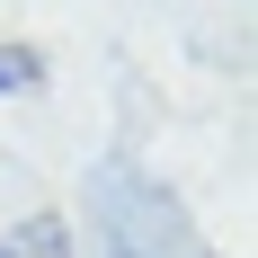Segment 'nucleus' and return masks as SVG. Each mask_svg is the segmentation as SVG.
Wrapping results in <instances>:
<instances>
[{"instance_id": "obj_1", "label": "nucleus", "mask_w": 258, "mask_h": 258, "mask_svg": "<svg viewBox=\"0 0 258 258\" xmlns=\"http://www.w3.org/2000/svg\"><path fill=\"white\" fill-rule=\"evenodd\" d=\"M89 223H98V258H214L196 214L134 160H98L89 169Z\"/></svg>"}, {"instance_id": "obj_2", "label": "nucleus", "mask_w": 258, "mask_h": 258, "mask_svg": "<svg viewBox=\"0 0 258 258\" xmlns=\"http://www.w3.org/2000/svg\"><path fill=\"white\" fill-rule=\"evenodd\" d=\"M0 258H80V240H72L62 214H27V223L0 232Z\"/></svg>"}, {"instance_id": "obj_3", "label": "nucleus", "mask_w": 258, "mask_h": 258, "mask_svg": "<svg viewBox=\"0 0 258 258\" xmlns=\"http://www.w3.org/2000/svg\"><path fill=\"white\" fill-rule=\"evenodd\" d=\"M45 89V53L36 45H0V98H36Z\"/></svg>"}]
</instances>
